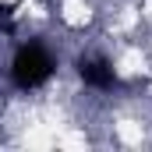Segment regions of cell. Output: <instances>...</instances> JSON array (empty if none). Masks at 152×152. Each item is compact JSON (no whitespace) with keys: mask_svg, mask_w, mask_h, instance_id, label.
Wrapping results in <instances>:
<instances>
[{"mask_svg":"<svg viewBox=\"0 0 152 152\" xmlns=\"http://www.w3.org/2000/svg\"><path fill=\"white\" fill-rule=\"evenodd\" d=\"M53 78V57L36 46V42H28V46H21L18 53H14V60H11V81L18 85V88H39V85H46Z\"/></svg>","mask_w":152,"mask_h":152,"instance_id":"6da1fadb","label":"cell"},{"mask_svg":"<svg viewBox=\"0 0 152 152\" xmlns=\"http://www.w3.org/2000/svg\"><path fill=\"white\" fill-rule=\"evenodd\" d=\"M78 75H81L85 85H92V88H117L120 85L117 71L110 67V60H103V57H81L78 60Z\"/></svg>","mask_w":152,"mask_h":152,"instance_id":"7a4b0ae2","label":"cell"},{"mask_svg":"<svg viewBox=\"0 0 152 152\" xmlns=\"http://www.w3.org/2000/svg\"><path fill=\"white\" fill-rule=\"evenodd\" d=\"M11 11H14V7H11L7 0H0V21H4V28H11Z\"/></svg>","mask_w":152,"mask_h":152,"instance_id":"3957f363","label":"cell"}]
</instances>
